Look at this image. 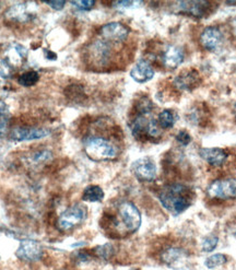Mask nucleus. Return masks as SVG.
<instances>
[{
    "instance_id": "1",
    "label": "nucleus",
    "mask_w": 236,
    "mask_h": 270,
    "mask_svg": "<svg viewBox=\"0 0 236 270\" xmlns=\"http://www.w3.org/2000/svg\"><path fill=\"white\" fill-rule=\"evenodd\" d=\"M161 205L173 216H178L187 210L192 201V190L181 183H173L164 187L159 194Z\"/></svg>"
},
{
    "instance_id": "2",
    "label": "nucleus",
    "mask_w": 236,
    "mask_h": 270,
    "mask_svg": "<svg viewBox=\"0 0 236 270\" xmlns=\"http://www.w3.org/2000/svg\"><path fill=\"white\" fill-rule=\"evenodd\" d=\"M141 213L131 201H121L117 207V216L112 219V224L126 233H134L141 225Z\"/></svg>"
},
{
    "instance_id": "3",
    "label": "nucleus",
    "mask_w": 236,
    "mask_h": 270,
    "mask_svg": "<svg viewBox=\"0 0 236 270\" xmlns=\"http://www.w3.org/2000/svg\"><path fill=\"white\" fill-rule=\"evenodd\" d=\"M84 151L94 161H107L115 159L118 149L110 140L99 136H89L83 141Z\"/></svg>"
},
{
    "instance_id": "4",
    "label": "nucleus",
    "mask_w": 236,
    "mask_h": 270,
    "mask_svg": "<svg viewBox=\"0 0 236 270\" xmlns=\"http://www.w3.org/2000/svg\"><path fill=\"white\" fill-rule=\"evenodd\" d=\"M26 57V48L18 43H13L7 48L3 58H0V77H3L4 79L10 78L16 68L22 65Z\"/></svg>"
},
{
    "instance_id": "5",
    "label": "nucleus",
    "mask_w": 236,
    "mask_h": 270,
    "mask_svg": "<svg viewBox=\"0 0 236 270\" xmlns=\"http://www.w3.org/2000/svg\"><path fill=\"white\" fill-rule=\"evenodd\" d=\"M131 133L137 140L159 139L161 137V127L153 118H149L148 115H140L133 118L131 122Z\"/></svg>"
},
{
    "instance_id": "6",
    "label": "nucleus",
    "mask_w": 236,
    "mask_h": 270,
    "mask_svg": "<svg viewBox=\"0 0 236 270\" xmlns=\"http://www.w3.org/2000/svg\"><path fill=\"white\" fill-rule=\"evenodd\" d=\"M87 218V208L80 204H75L63 211L57 220V226L61 231H70L80 225Z\"/></svg>"
},
{
    "instance_id": "7",
    "label": "nucleus",
    "mask_w": 236,
    "mask_h": 270,
    "mask_svg": "<svg viewBox=\"0 0 236 270\" xmlns=\"http://www.w3.org/2000/svg\"><path fill=\"white\" fill-rule=\"evenodd\" d=\"M207 195L211 199L228 200L236 198V179H220L213 181L208 188Z\"/></svg>"
},
{
    "instance_id": "8",
    "label": "nucleus",
    "mask_w": 236,
    "mask_h": 270,
    "mask_svg": "<svg viewBox=\"0 0 236 270\" xmlns=\"http://www.w3.org/2000/svg\"><path fill=\"white\" fill-rule=\"evenodd\" d=\"M131 171L133 175L141 182H152L156 177L155 162L149 156L136 160L131 164Z\"/></svg>"
},
{
    "instance_id": "9",
    "label": "nucleus",
    "mask_w": 236,
    "mask_h": 270,
    "mask_svg": "<svg viewBox=\"0 0 236 270\" xmlns=\"http://www.w3.org/2000/svg\"><path fill=\"white\" fill-rule=\"evenodd\" d=\"M99 35L106 43H123L129 35V28L120 22H111L101 27Z\"/></svg>"
},
{
    "instance_id": "10",
    "label": "nucleus",
    "mask_w": 236,
    "mask_h": 270,
    "mask_svg": "<svg viewBox=\"0 0 236 270\" xmlns=\"http://www.w3.org/2000/svg\"><path fill=\"white\" fill-rule=\"evenodd\" d=\"M51 134V130L46 128L37 127H17L9 133V137L13 141H30L45 138Z\"/></svg>"
},
{
    "instance_id": "11",
    "label": "nucleus",
    "mask_w": 236,
    "mask_h": 270,
    "mask_svg": "<svg viewBox=\"0 0 236 270\" xmlns=\"http://www.w3.org/2000/svg\"><path fill=\"white\" fill-rule=\"evenodd\" d=\"M16 255L19 259L23 261H38L42 258L43 248L37 241L24 240L21 242V244L16 252Z\"/></svg>"
},
{
    "instance_id": "12",
    "label": "nucleus",
    "mask_w": 236,
    "mask_h": 270,
    "mask_svg": "<svg viewBox=\"0 0 236 270\" xmlns=\"http://www.w3.org/2000/svg\"><path fill=\"white\" fill-rule=\"evenodd\" d=\"M176 12L194 18H204L210 8L209 2H180L176 3Z\"/></svg>"
},
{
    "instance_id": "13",
    "label": "nucleus",
    "mask_w": 236,
    "mask_h": 270,
    "mask_svg": "<svg viewBox=\"0 0 236 270\" xmlns=\"http://www.w3.org/2000/svg\"><path fill=\"white\" fill-rule=\"evenodd\" d=\"M89 56L90 59L97 66H105L110 61L112 56V49L110 43L105 41L94 42L89 47Z\"/></svg>"
},
{
    "instance_id": "14",
    "label": "nucleus",
    "mask_w": 236,
    "mask_h": 270,
    "mask_svg": "<svg viewBox=\"0 0 236 270\" xmlns=\"http://www.w3.org/2000/svg\"><path fill=\"white\" fill-rule=\"evenodd\" d=\"M223 34L218 26H208L200 35V44L209 52L216 51L222 44Z\"/></svg>"
},
{
    "instance_id": "15",
    "label": "nucleus",
    "mask_w": 236,
    "mask_h": 270,
    "mask_svg": "<svg viewBox=\"0 0 236 270\" xmlns=\"http://www.w3.org/2000/svg\"><path fill=\"white\" fill-rule=\"evenodd\" d=\"M200 76L196 70H186L174 79L175 88L181 91H191L200 83Z\"/></svg>"
},
{
    "instance_id": "16",
    "label": "nucleus",
    "mask_w": 236,
    "mask_h": 270,
    "mask_svg": "<svg viewBox=\"0 0 236 270\" xmlns=\"http://www.w3.org/2000/svg\"><path fill=\"white\" fill-rule=\"evenodd\" d=\"M28 3H19L10 7L9 10L6 12V18L12 21V22L26 23L33 18V13L27 7Z\"/></svg>"
},
{
    "instance_id": "17",
    "label": "nucleus",
    "mask_w": 236,
    "mask_h": 270,
    "mask_svg": "<svg viewBox=\"0 0 236 270\" xmlns=\"http://www.w3.org/2000/svg\"><path fill=\"white\" fill-rule=\"evenodd\" d=\"M154 76V69L148 60L140 59L130 70V77L138 83L150 81Z\"/></svg>"
},
{
    "instance_id": "18",
    "label": "nucleus",
    "mask_w": 236,
    "mask_h": 270,
    "mask_svg": "<svg viewBox=\"0 0 236 270\" xmlns=\"http://www.w3.org/2000/svg\"><path fill=\"white\" fill-rule=\"evenodd\" d=\"M184 61V52L181 47L175 45H168L162 56V62L164 67L170 70H174L182 65Z\"/></svg>"
},
{
    "instance_id": "19",
    "label": "nucleus",
    "mask_w": 236,
    "mask_h": 270,
    "mask_svg": "<svg viewBox=\"0 0 236 270\" xmlns=\"http://www.w3.org/2000/svg\"><path fill=\"white\" fill-rule=\"evenodd\" d=\"M199 155L212 166H221L227 159V153L221 148H201Z\"/></svg>"
},
{
    "instance_id": "20",
    "label": "nucleus",
    "mask_w": 236,
    "mask_h": 270,
    "mask_svg": "<svg viewBox=\"0 0 236 270\" xmlns=\"http://www.w3.org/2000/svg\"><path fill=\"white\" fill-rule=\"evenodd\" d=\"M186 257L185 251L180 247H170L161 255L162 260L167 265H176Z\"/></svg>"
},
{
    "instance_id": "21",
    "label": "nucleus",
    "mask_w": 236,
    "mask_h": 270,
    "mask_svg": "<svg viewBox=\"0 0 236 270\" xmlns=\"http://www.w3.org/2000/svg\"><path fill=\"white\" fill-rule=\"evenodd\" d=\"M104 198L103 189L97 185H90L83 190L82 199L88 203H99Z\"/></svg>"
},
{
    "instance_id": "22",
    "label": "nucleus",
    "mask_w": 236,
    "mask_h": 270,
    "mask_svg": "<svg viewBox=\"0 0 236 270\" xmlns=\"http://www.w3.org/2000/svg\"><path fill=\"white\" fill-rule=\"evenodd\" d=\"M11 114L7 104L0 99V137L4 136L9 128Z\"/></svg>"
},
{
    "instance_id": "23",
    "label": "nucleus",
    "mask_w": 236,
    "mask_h": 270,
    "mask_svg": "<svg viewBox=\"0 0 236 270\" xmlns=\"http://www.w3.org/2000/svg\"><path fill=\"white\" fill-rule=\"evenodd\" d=\"M157 124L161 127V129H170L175 125L174 113L170 110L162 111L157 117Z\"/></svg>"
},
{
    "instance_id": "24",
    "label": "nucleus",
    "mask_w": 236,
    "mask_h": 270,
    "mask_svg": "<svg viewBox=\"0 0 236 270\" xmlns=\"http://www.w3.org/2000/svg\"><path fill=\"white\" fill-rule=\"evenodd\" d=\"M40 80V75L37 73V71H26V73L22 74L18 79V82L20 85L25 88H30L33 87V85L37 84Z\"/></svg>"
},
{
    "instance_id": "25",
    "label": "nucleus",
    "mask_w": 236,
    "mask_h": 270,
    "mask_svg": "<svg viewBox=\"0 0 236 270\" xmlns=\"http://www.w3.org/2000/svg\"><path fill=\"white\" fill-rule=\"evenodd\" d=\"M226 262H227V257L224 254H214L209 256V257L206 259L205 265L208 269H214L225 265Z\"/></svg>"
},
{
    "instance_id": "26",
    "label": "nucleus",
    "mask_w": 236,
    "mask_h": 270,
    "mask_svg": "<svg viewBox=\"0 0 236 270\" xmlns=\"http://www.w3.org/2000/svg\"><path fill=\"white\" fill-rule=\"evenodd\" d=\"M136 109H137V112L140 115H149L153 110V103L149 97L142 96L136 104Z\"/></svg>"
},
{
    "instance_id": "27",
    "label": "nucleus",
    "mask_w": 236,
    "mask_h": 270,
    "mask_svg": "<svg viewBox=\"0 0 236 270\" xmlns=\"http://www.w3.org/2000/svg\"><path fill=\"white\" fill-rule=\"evenodd\" d=\"M219 243V238L214 234H209L206 238H204L201 242V248L203 251L206 253H211L216 250Z\"/></svg>"
},
{
    "instance_id": "28",
    "label": "nucleus",
    "mask_w": 236,
    "mask_h": 270,
    "mask_svg": "<svg viewBox=\"0 0 236 270\" xmlns=\"http://www.w3.org/2000/svg\"><path fill=\"white\" fill-rule=\"evenodd\" d=\"M95 254L98 258H101L103 260H109L114 255V247L112 244L109 243L99 245L95 248Z\"/></svg>"
},
{
    "instance_id": "29",
    "label": "nucleus",
    "mask_w": 236,
    "mask_h": 270,
    "mask_svg": "<svg viewBox=\"0 0 236 270\" xmlns=\"http://www.w3.org/2000/svg\"><path fill=\"white\" fill-rule=\"evenodd\" d=\"M51 159H52V153L48 150H39L35 151L32 154V161L38 163V164H40V163H45Z\"/></svg>"
},
{
    "instance_id": "30",
    "label": "nucleus",
    "mask_w": 236,
    "mask_h": 270,
    "mask_svg": "<svg viewBox=\"0 0 236 270\" xmlns=\"http://www.w3.org/2000/svg\"><path fill=\"white\" fill-rule=\"evenodd\" d=\"M70 4L73 5L77 10L89 11L94 7L95 2H93V0H77V2H71Z\"/></svg>"
},
{
    "instance_id": "31",
    "label": "nucleus",
    "mask_w": 236,
    "mask_h": 270,
    "mask_svg": "<svg viewBox=\"0 0 236 270\" xmlns=\"http://www.w3.org/2000/svg\"><path fill=\"white\" fill-rule=\"evenodd\" d=\"M176 140L182 144L183 146H187L189 142L191 141V137L189 136V133L185 130H181L176 134Z\"/></svg>"
},
{
    "instance_id": "32",
    "label": "nucleus",
    "mask_w": 236,
    "mask_h": 270,
    "mask_svg": "<svg viewBox=\"0 0 236 270\" xmlns=\"http://www.w3.org/2000/svg\"><path fill=\"white\" fill-rule=\"evenodd\" d=\"M54 10H61L66 5V2H59V0H52V2H45Z\"/></svg>"
},
{
    "instance_id": "33",
    "label": "nucleus",
    "mask_w": 236,
    "mask_h": 270,
    "mask_svg": "<svg viewBox=\"0 0 236 270\" xmlns=\"http://www.w3.org/2000/svg\"><path fill=\"white\" fill-rule=\"evenodd\" d=\"M136 3L134 2H115V3H113V5L117 7L118 9H127V8H129V7H131L132 5H134Z\"/></svg>"
},
{
    "instance_id": "34",
    "label": "nucleus",
    "mask_w": 236,
    "mask_h": 270,
    "mask_svg": "<svg viewBox=\"0 0 236 270\" xmlns=\"http://www.w3.org/2000/svg\"><path fill=\"white\" fill-rule=\"evenodd\" d=\"M44 56L47 60H56L57 59V55L52 51H47V49H44Z\"/></svg>"
},
{
    "instance_id": "35",
    "label": "nucleus",
    "mask_w": 236,
    "mask_h": 270,
    "mask_svg": "<svg viewBox=\"0 0 236 270\" xmlns=\"http://www.w3.org/2000/svg\"><path fill=\"white\" fill-rule=\"evenodd\" d=\"M226 4L227 5H231V6H236V3L235 2H227Z\"/></svg>"
},
{
    "instance_id": "36",
    "label": "nucleus",
    "mask_w": 236,
    "mask_h": 270,
    "mask_svg": "<svg viewBox=\"0 0 236 270\" xmlns=\"http://www.w3.org/2000/svg\"><path fill=\"white\" fill-rule=\"evenodd\" d=\"M234 114H235V118H236V102L234 104Z\"/></svg>"
}]
</instances>
